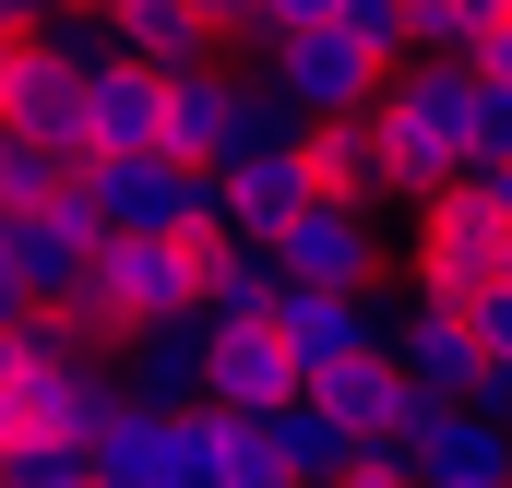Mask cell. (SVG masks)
<instances>
[{
    "instance_id": "cell-1",
    "label": "cell",
    "mask_w": 512,
    "mask_h": 488,
    "mask_svg": "<svg viewBox=\"0 0 512 488\" xmlns=\"http://www.w3.org/2000/svg\"><path fill=\"white\" fill-rule=\"evenodd\" d=\"M465 96H477V60H393L370 120H382V155H393V191L429 203L465 179Z\"/></svg>"
},
{
    "instance_id": "cell-2",
    "label": "cell",
    "mask_w": 512,
    "mask_h": 488,
    "mask_svg": "<svg viewBox=\"0 0 512 488\" xmlns=\"http://www.w3.org/2000/svg\"><path fill=\"white\" fill-rule=\"evenodd\" d=\"M405 274H417V298H489L512 274V227L453 179V191H429V203H405Z\"/></svg>"
},
{
    "instance_id": "cell-3",
    "label": "cell",
    "mask_w": 512,
    "mask_h": 488,
    "mask_svg": "<svg viewBox=\"0 0 512 488\" xmlns=\"http://www.w3.org/2000/svg\"><path fill=\"white\" fill-rule=\"evenodd\" d=\"M286 108L262 96L251 72H167V143L155 155H191V167H239V155H262V143H286Z\"/></svg>"
},
{
    "instance_id": "cell-4",
    "label": "cell",
    "mask_w": 512,
    "mask_h": 488,
    "mask_svg": "<svg viewBox=\"0 0 512 488\" xmlns=\"http://www.w3.org/2000/svg\"><path fill=\"white\" fill-rule=\"evenodd\" d=\"M84 203L108 215V239H215V179L191 155H96Z\"/></svg>"
},
{
    "instance_id": "cell-5",
    "label": "cell",
    "mask_w": 512,
    "mask_h": 488,
    "mask_svg": "<svg viewBox=\"0 0 512 488\" xmlns=\"http://www.w3.org/2000/svg\"><path fill=\"white\" fill-rule=\"evenodd\" d=\"M251 84L286 120H358V108L382 96V60H370L358 36H334V24H298V36H262L251 48Z\"/></svg>"
},
{
    "instance_id": "cell-6",
    "label": "cell",
    "mask_w": 512,
    "mask_h": 488,
    "mask_svg": "<svg viewBox=\"0 0 512 488\" xmlns=\"http://www.w3.org/2000/svg\"><path fill=\"white\" fill-rule=\"evenodd\" d=\"M108 405H120V369L96 358V346H72V334H60V310H36V322H24V369H12V417H24V429L84 441Z\"/></svg>"
},
{
    "instance_id": "cell-7",
    "label": "cell",
    "mask_w": 512,
    "mask_h": 488,
    "mask_svg": "<svg viewBox=\"0 0 512 488\" xmlns=\"http://www.w3.org/2000/svg\"><path fill=\"white\" fill-rule=\"evenodd\" d=\"M286 286H382V215L358 191H310L286 227H274Z\"/></svg>"
},
{
    "instance_id": "cell-8",
    "label": "cell",
    "mask_w": 512,
    "mask_h": 488,
    "mask_svg": "<svg viewBox=\"0 0 512 488\" xmlns=\"http://www.w3.org/2000/svg\"><path fill=\"white\" fill-rule=\"evenodd\" d=\"M274 334H286L298 381H322V369H346V358H382L393 310H382V286H286L274 298Z\"/></svg>"
},
{
    "instance_id": "cell-9",
    "label": "cell",
    "mask_w": 512,
    "mask_h": 488,
    "mask_svg": "<svg viewBox=\"0 0 512 488\" xmlns=\"http://www.w3.org/2000/svg\"><path fill=\"white\" fill-rule=\"evenodd\" d=\"M191 417L203 405H108L96 429H84V465L96 488H191Z\"/></svg>"
},
{
    "instance_id": "cell-10",
    "label": "cell",
    "mask_w": 512,
    "mask_h": 488,
    "mask_svg": "<svg viewBox=\"0 0 512 488\" xmlns=\"http://www.w3.org/2000/svg\"><path fill=\"white\" fill-rule=\"evenodd\" d=\"M203 322H215V346H203V405L274 417L286 393H310L298 358H286V334H274V310H203Z\"/></svg>"
},
{
    "instance_id": "cell-11",
    "label": "cell",
    "mask_w": 512,
    "mask_h": 488,
    "mask_svg": "<svg viewBox=\"0 0 512 488\" xmlns=\"http://www.w3.org/2000/svg\"><path fill=\"white\" fill-rule=\"evenodd\" d=\"M96 239H108V215L84 203V179H72L60 203H36V215H0V262L24 274V298H36V310L84 286V262H96Z\"/></svg>"
},
{
    "instance_id": "cell-12",
    "label": "cell",
    "mask_w": 512,
    "mask_h": 488,
    "mask_svg": "<svg viewBox=\"0 0 512 488\" xmlns=\"http://www.w3.org/2000/svg\"><path fill=\"white\" fill-rule=\"evenodd\" d=\"M405 477L417 488H512V429L477 417V405H429L405 417Z\"/></svg>"
},
{
    "instance_id": "cell-13",
    "label": "cell",
    "mask_w": 512,
    "mask_h": 488,
    "mask_svg": "<svg viewBox=\"0 0 512 488\" xmlns=\"http://www.w3.org/2000/svg\"><path fill=\"white\" fill-rule=\"evenodd\" d=\"M215 179V239H274L322 179H310V143L286 131V143H262V155H239V167H203Z\"/></svg>"
},
{
    "instance_id": "cell-14",
    "label": "cell",
    "mask_w": 512,
    "mask_h": 488,
    "mask_svg": "<svg viewBox=\"0 0 512 488\" xmlns=\"http://www.w3.org/2000/svg\"><path fill=\"white\" fill-rule=\"evenodd\" d=\"M393 369H405L429 405H477V381H489L477 322H465L453 298H405V310H393Z\"/></svg>"
},
{
    "instance_id": "cell-15",
    "label": "cell",
    "mask_w": 512,
    "mask_h": 488,
    "mask_svg": "<svg viewBox=\"0 0 512 488\" xmlns=\"http://www.w3.org/2000/svg\"><path fill=\"white\" fill-rule=\"evenodd\" d=\"M167 143V72H143L131 48H108L84 72V167L96 155H155Z\"/></svg>"
},
{
    "instance_id": "cell-16",
    "label": "cell",
    "mask_w": 512,
    "mask_h": 488,
    "mask_svg": "<svg viewBox=\"0 0 512 488\" xmlns=\"http://www.w3.org/2000/svg\"><path fill=\"white\" fill-rule=\"evenodd\" d=\"M310 405H322V417H334L358 453H393V465H405V417H417V381L393 369V346H382V358L322 369V381H310Z\"/></svg>"
},
{
    "instance_id": "cell-17",
    "label": "cell",
    "mask_w": 512,
    "mask_h": 488,
    "mask_svg": "<svg viewBox=\"0 0 512 488\" xmlns=\"http://www.w3.org/2000/svg\"><path fill=\"white\" fill-rule=\"evenodd\" d=\"M203 346H215V322L191 310V322H155V334H131L120 358V393L131 405H203Z\"/></svg>"
},
{
    "instance_id": "cell-18",
    "label": "cell",
    "mask_w": 512,
    "mask_h": 488,
    "mask_svg": "<svg viewBox=\"0 0 512 488\" xmlns=\"http://www.w3.org/2000/svg\"><path fill=\"white\" fill-rule=\"evenodd\" d=\"M298 143H310V179H322V191H358L370 215H382V203H405V191H393V155H382V120H370V108H358V120H298Z\"/></svg>"
},
{
    "instance_id": "cell-19",
    "label": "cell",
    "mask_w": 512,
    "mask_h": 488,
    "mask_svg": "<svg viewBox=\"0 0 512 488\" xmlns=\"http://www.w3.org/2000/svg\"><path fill=\"white\" fill-rule=\"evenodd\" d=\"M108 36H120V48L143 60V72H215V60H227V24H215V12H191V0H155V12H120Z\"/></svg>"
},
{
    "instance_id": "cell-20",
    "label": "cell",
    "mask_w": 512,
    "mask_h": 488,
    "mask_svg": "<svg viewBox=\"0 0 512 488\" xmlns=\"http://www.w3.org/2000/svg\"><path fill=\"white\" fill-rule=\"evenodd\" d=\"M262 441H274V477H286V488H334L346 465H358V441H346L310 393H286V405L262 417Z\"/></svg>"
},
{
    "instance_id": "cell-21",
    "label": "cell",
    "mask_w": 512,
    "mask_h": 488,
    "mask_svg": "<svg viewBox=\"0 0 512 488\" xmlns=\"http://www.w3.org/2000/svg\"><path fill=\"white\" fill-rule=\"evenodd\" d=\"M191 488H286V477H274V441H262V417L203 405V417H191Z\"/></svg>"
},
{
    "instance_id": "cell-22",
    "label": "cell",
    "mask_w": 512,
    "mask_h": 488,
    "mask_svg": "<svg viewBox=\"0 0 512 488\" xmlns=\"http://www.w3.org/2000/svg\"><path fill=\"white\" fill-rule=\"evenodd\" d=\"M84 179V155H60V143H36V131H0V215H36V203H60Z\"/></svg>"
},
{
    "instance_id": "cell-23",
    "label": "cell",
    "mask_w": 512,
    "mask_h": 488,
    "mask_svg": "<svg viewBox=\"0 0 512 488\" xmlns=\"http://www.w3.org/2000/svg\"><path fill=\"white\" fill-rule=\"evenodd\" d=\"M274 298H286L274 239H215V298H203V310H274Z\"/></svg>"
},
{
    "instance_id": "cell-24",
    "label": "cell",
    "mask_w": 512,
    "mask_h": 488,
    "mask_svg": "<svg viewBox=\"0 0 512 488\" xmlns=\"http://www.w3.org/2000/svg\"><path fill=\"white\" fill-rule=\"evenodd\" d=\"M0 488H96V465H84V441L24 429V441H12V465H0Z\"/></svg>"
},
{
    "instance_id": "cell-25",
    "label": "cell",
    "mask_w": 512,
    "mask_h": 488,
    "mask_svg": "<svg viewBox=\"0 0 512 488\" xmlns=\"http://www.w3.org/2000/svg\"><path fill=\"white\" fill-rule=\"evenodd\" d=\"M477 167H512V84L501 72H477V96H465V179Z\"/></svg>"
},
{
    "instance_id": "cell-26",
    "label": "cell",
    "mask_w": 512,
    "mask_h": 488,
    "mask_svg": "<svg viewBox=\"0 0 512 488\" xmlns=\"http://www.w3.org/2000/svg\"><path fill=\"white\" fill-rule=\"evenodd\" d=\"M322 24H334V36H358V48H370V60H405V0H334V12H322Z\"/></svg>"
},
{
    "instance_id": "cell-27",
    "label": "cell",
    "mask_w": 512,
    "mask_h": 488,
    "mask_svg": "<svg viewBox=\"0 0 512 488\" xmlns=\"http://www.w3.org/2000/svg\"><path fill=\"white\" fill-rule=\"evenodd\" d=\"M334 0H239V24H227V48H262V36H298V24H322Z\"/></svg>"
},
{
    "instance_id": "cell-28",
    "label": "cell",
    "mask_w": 512,
    "mask_h": 488,
    "mask_svg": "<svg viewBox=\"0 0 512 488\" xmlns=\"http://www.w3.org/2000/svg\"><path fill=\"white\" fill-rule=\"evenodd\" d=\"M465 322H477V358H489V369H512V274L489 286V298H465Z\"/></svg>"
},
{
    "instance_id": "cell-29",
    "label": "cell",
    "mask_w": 512,
    "mask_h": 488,
    "mask_svg": "<svg viewBox=\"0 0 512 488\" xmlns=\"http://www.w3.org/2000/svg\"><path fill=\"white\" fill-rule=\"evenodd\" d=\"M334 488H417V477H405L393 453H358V465H346V477H334Z\"/></svg>"
},
{
    "instance_id": "cell-30",
    "label": "cell",
    "mask_w": 512,
    "mask_h": 488,
    "mask_svg": "<svg viewBox=\"0 0 512 488\" xmlns=\"http://www.w3.org/2000/svg\"><path fill=\"white\" fill-rule=\"evenodd\" d=\"M465 191H477V203H489V215H501V227H512V167H477Z\"/></svg>"
},
{
    "instance_id": "cell-31",
    "label": "cell",
    "mask_w": 512,
    "mask_h": 488,
    "mask_svg": "<svg viewBox=\"0 0 512 488\" xmlns=\"http://www.w3.org/2000/svg\"><path fill=\"white\" fill-rule=\"evenodd\" d=\"M0 322H36V298H24V274L0 262Z\"/></svg>"
},
{
    "instance_id": "cell-32",
    "label": "cell",
    "mask_w": 512,
    "mask_h": 488,
    "mask_svg": "<svg viewBox=\"0 0 512 488\" xmlns=\"http://www.w3.org/2000/svg\"><path fill=\"white\" fill-rule=\"evenodd\" d=\"M12 369H24V322H0V393H12Z\"/></svg>"
},
{
    "instance_id": "cell-33",
    "label": "cell",
    "mask_w": 512,
    "mask_h": 488,
    "mask_svg": "<svg viewBox=\"0 0 512 488\" xmlns=\"http://www.w3.org/2000/svg\"><path fill=\"white\" fill-rule=\"evenodd\" d=\"M477 72H501V84H512V24L489 36V48H477Z\"/></svg>"
},
{
    "instance_id": "cell-34",
    "label": "cell",
    "mask_w": 512,
    "mask_h": 488,
    "mask_svg": "<svg viewBox=\"0 0 512 488\" xmlns=\"http://www.w3.org/2000/svg\"><path fill=\"white\" fill-rule=\"evenodd\" d=\"M12 441H24V417H12V393H0V465H12Z\"/></svg>"
},
{
    "instance_id": "cell-35",
    "label": "cell",
    "mask_w": 512,
    "mask_h": 488,
    "mask_svg": "<svg viewBox=\"0 0 512 488\" xmlns=\"http://www.w3.org/2000/svg\"><path fill=\"white\" fill-rule=\"evenodd\" d=\"M12 48H24V36H12V24H0V108H12Z\"/></svg>"
},
{
    "instance_id": "cell-36",
    "label": "cell",
    "mask_w": 512,
    "mask_h": 488,
    "mask_svg": "<svg viewBox=\"0 0 512 488\" xmlns=\"http://www.w3.org/2000/svg\"><path fill=\"white\" fill-rule=\"evenodd\" d=\"M0 24H12V36H24V24H36V0H0Z\"/></svg>"
},
{
    "instance_id": "cell-37",
    "label": "cell",
    "mask_w": 512,
    "mask_h": 488,
    "mask_svg": "<svg viewBox=\"0 0 512 488\" xmlns=\"http://www.w3.org/2000/svg\"><path fill=\"white\" fill-rule=\"evenodd\" d=\"M84 12H108V24H120V12H155V0H84Z\"/></svg>"
},
{
    "instance_id": "cell-38",
    "label": "cell",
    "mask_w": 512,
    "mask_h": 488,
    "mask_svg": "<svg viewBox=\"0 0 512 488\" xmlns=\"http://www.w3.org/2000/svg\"><path fill=\"white\" fill-rule=\"evenodd\" d=\"M191 12H215V24H239V0H191Z\"/></svg>"
},
{
    "instance_id": "cell-39",
    "label": "cell",
    "mask_w": 512,
    "mask_h": 488,
    "mask_svg": "<svg viewBox=\"0 0 512 488\" xmlns=\"http://www.w3.org/2000/svg\"><path fill=\"white\" fill-rule=\"evenodd\" d=\"M36 12H60V0H36Z\"/></svg>"
}]
</instances>
